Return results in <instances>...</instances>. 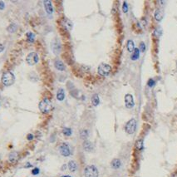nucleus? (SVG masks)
<instances>
[{
  "mask_svg": "<svg viewBox=\"0 0 177 177\" xmlns=\"http://www.w3.org/2000/svg\"><path fill=\"white\" fill-rule=\"evenodd\" d=\"M38 107H39V110L43 113H45V114L50 112L53 108L52 102L48 98H44L43 100H42L39 102Z\"/></svg>",
  "mask_w": 177,
  "mask_h": 177,
  "instance_id": "nucleus-1",
  "label": "nucleus"
},
{
  "mask_svg": "<svg viewBox=\"0 0 177 177\" xmlns=\"http://www.w3.org/2000/svg\"><path fill=\"white\" fill-rule=\"evenodd\" d=\"M14 81H15V77L12 73H11V71H7V73H3L2 77V82L4 86L9 87L14 83Z\"/></svg>",
  "mask_w": 177,
  "mask_h": 177,
  "instance_id": "nucleus-2",
  "label": "nucleus"
},
{
  "mask_svg": "<svg viewBox=\"0 0 177 177\" xmlns=\"http://www.w3.org/2000/svg\"><path fill=\"white\" fill-rule=\"evenodd\" d=\"M85 177H98V170L95 166H88L84 171Z\"/></svg>",
  "mask_w": 177,
  "mask_h": 177,
  "instance_id": "nucleus-3",
  "label": "nucleus"
},
{
  "mask_svg": "<svg viewBox=\"0 0 177 177\" xmlns=\"http://www.w3.org/2000/svg\"><path fill=\"white\" fill-rule=\"evenodd\" d=\"M112 71V67L109 64L107 63H102L98 67V73L102 76V77H107L109 74H110Z\"/></svg>",
  "mask_w": 177,
  "mask_h": 177,
  "instance_id": "nucleus-4",
  "label": "nucleus"
},
{
  "mask_svg": "<svg viewBox=\"0 0 177 177\" xmlns=\"http://www.w3.org/2000/svg\"><path fill=\"white\" fill-rule=\"evenodd\" d=\"M39 61V57L36 53H29L26 57V62L29 66H33L37 64Z\"/></svg>",
  "mask_w": 177,
  "mask_h": 177,
  "instance_id": "nucleus-5",
  "label": "nucleus"
},
{
  "mask_svg": "<svg viewBox=\"0 0 177 177\" xmlns=\"http://www.w3.org/2000/svg\"><path fill=\"white\" fill-rule=\"evenodd\" d=\"M136 121L135 119H130L125 126L126 132L128 134H133L136 132Z\"/></svg>",
  "mask_w": 177,
  "mask_h": 177,
  "instance_id": "nucleus-6",
  "label": "nucleus"
},
{
  "mask_svg": "<svg viewBox=\"0 0 177 177\" xmlns=\"http://www.w3.org/2000/svg\"><path fill=\"white\" fill-rule=\"evenodd\" d=\"M59 151H60V153L63 156H69L70 154H71V151H70V148H69V146L67 144V143H62V144L59 146Z\"/></svg>",
  "mask_w": 177,
  "mask_h": 177,
  "instance_id": "nucleus-7",
  "label": "nucleus"
},
{
  "mask_svg": "<svg viewBox=\"0 0 177 177\" xmlns=\"http://www.w3.org/2000/svg\"><path fill=\"white\" fill-rule=\"evenodd\" d=\"M51 48H52V51L53 52V53H55V54L60 53L61 49H62V46H61L60 42H59L57 39L53 41V43L51 44Z\"/></svg>",
  "mask_w": 177,
  "mask_h": 177,
  "instance_id": "nucleus-8",
  "label": "nucleus"
},
{
  "mask_svg": "<svg viewBox=\"0 0 177 177\" xmlns=\"http://www.w3.org/2000/svg\"><path fill=\"white\" fill-rule=\"evenodd\" d=\"M125 104H126V107L129 109L132 108L134 107L135 102H134V99H133L132 95L126 94L125 96Z\"/></svg>",
  "mask_w": 177,
  "mask_h": 177,
  "instance_id": "nucleus-9",
  "label": "nucleus"
},
{
  "mask_svg": "<svg viewBox=\"0 0 177 177\" xmlns=\"http://www.w3.org/2000/svg\"><path fill=\"white\" fill-rule=\"evenodd\" d=\"M43 4H44V8H45L46 12H47V14H52L53 12V4H52V1L47 0V1L43 2Z\"/></svg>",
  "mask_w": 177,
  "mask_h": 177,
  "instance_id": "nucleus-10",
  "label": "nucleus"
},
{
  "mask_svg": "<svg viewBox=\"0 0 177 177\" xmlns=\"http://www.w3.org/2000/svg\"><path fill=\"white\" fill-rule=\"evenodd\" d=\"M55 67L58 71H64L66 69V67L61 60H56L55 61Z\"/></svg>",
  "mask_w": 177,
  "mask_h": 177,
  "instance_id": "nucleus-11",
  "label": "nucleus"
},
{
  "mask_svg": "<svg viewBox=\"0 0 177 177\" xmlns=\"http://www.w3.org/2000/svg\"><path fill=\"white\" fill-rule=\"evenodd\" d=\"M83 148L84 150H85L86 151H91L92 149H93V146H92V143L88 141H84L83 143Z\"/></svg>",
  "mask_w": 177,
  "mask_h": 177,
  "instance_id": "nucleus-12",
  "label": "nucleus"
},
{
  "mask_svg": "<svg viewBox=\"0 0 177 177\" xmlns=\"http://www.w3.org/2000/svg\"><path fill=\"white\" fill-rule=\"evenodd\" d=\"M18 160V154L17 152H12L10 153L9 155V161L12 162V163H15Z\"/></svg>",
  "mask_w": 177,
  "mask_h": 177,
  "instance_id": "nucleus-13",
  "label": "nucleus"
},
{
  "mask_svg": "<svg viewBox=\"0 0 177 177\" xmlns=\"http://www.w3.org/2000/svg\"><path fill=\"white\" fill-rule=\"evenodd\" d=\"M68 168H69L70 171H71V172H75L76 171H77V163H76L74 161H69V163H68Z\"/></svg>",
  "mask_w": 177,
  "mask_h": 177,
  "instance_id": "nucleus-14",
  "label": "nucleus"
},
{
  "mask_svg": "<svg viewBox=\"0 0 177 177\" xmlns=\"http://www.w3.org/2000/svg\"><path fill=\"white\" fill-rule=\"evenodd\" d=\"M65 98V92L63 89H59L57 93V99L58 101H63Z\"/></svg>",
  "mask_w": 177,
  "mask_h": 177,
  "instance_id": "nucleus-15",
  "label": "nucleus"
},
{
  "mask_svg": "<svg viewBox=\"0 0 177 177\" xmlns=\"http://www.w3.org/2000/svg\"><path fill=\"white\" fill-rule=\"evenodd\" d=\"M126 48H127V50H128L129 53L134 52V50H135V44L133 43V41L129 40L127 42V44H126Z\"/></svg>",
  "mask_w": 177,
  "mask_h": 177,
  "instance_id": "nucleus-16",
  "label": "nucleus"
},
{
  "mask_svg": "<svg viewBox=\"0 0 177 177\" xmlns=\"http://www.w3.org/2000/svg\"><path fill=\"white\" fill-rule=\"evenodd\" d=\"M121 166V161L119 159H114L112 161V167L113 169H118Z\"/></svg>",
  "mask_w": 177,
  "mask_h": 177,
  "instance_id": "nucleus-17",
  "label": "nucleus"
},
{
  "mask_svg": "<svg viewBox=\"0 0 177 177\" xmlns=\"http://www.w3.org/2000/svg\"><path fill=\"white\" fill-rule=\"evenodd\" d=\"M62 25L64 26L67 29H68V30H70V29H71V28H73V23H71V22L69 20V19H65L63 20L62 22Z\"/></svg>",
  "mask_w": 177,
  "mask_h": 177,
  "instance_id": "nucleus-18",
  "label": "nucleus"
},
{
  "mask_svg": "<svg viewBox=\"0 0 177 177\" xmlns=\"http://www.w3.org/2000/svg\"><path fill=\"white\" fill-rule=\"evenodd\" d=\"M91 102H92V104H93V106H95V107L98 106L99 103H100V99H99L98 95L95 94L93 96H92V98H91Z\"/></svg>",
  "mask_w": 177,
  "mask_h": 177,
  "instance_id": "nucleus-19",
  "label": "nucleus"
},
{
  "mask_svg": "<svg viewBox=\"0 0 177 177\" xmlns=\"http://www.w3.org/2000/svg\"><path fill=\"white\" fill-rule=\"evenodd\" d=\"M139 56H140V50H139L138 48H135L134 53H132V59L133 61H136L139 58Z\"/></svg>",
  "mask_w": 177,
  "mask_h": 177,
  "instance_id": "nucleus-20",
  "label": "nucleus"
},
{
  "mask_svg": "<svg viewBox=\"0 0 177 177\" xmlns=\"http://www.w3.org/2000/svg\"><path fill=\"white\" fill-rule=\"evenodd\" d=\"M162 14H161V12L160 11V10H156L155 12V18L156 19V21H161L162 19Z\"/></svg>",
  "mask_w": 177,
  "mask_h": 177,
  "instance_id": "nucleus-21",
  "label": "nucleus"
},
{
  "mask_svg": "<svg viewBox=\"0 0 177 177\" xmlns=\"http://www.w3.org/2000/svg\"><path fill=\"white\" fill-rule=\"evenodd\" d=\"M7 30L9 32H11V33H12V32H14L16 30H17V26L15 24H14V23H12V24H10L9 26L8 27V28H7Z\"/></svg>",
  "mask_w": 177,
  "mask_h": 177,
  "instance_id": "nucleus-22",
  "label": "nucleus"
},
{
  "mask_svg": "<svg viewBox=\"0 0 177 177\" xmlns=\"http://www.w3.org/2000/svg\"><path fill=\"white\" fill-rule=\"evenodd\" d=\"M27 37H28V42H30V43H32V42H34V38H35V36L33 34L32 32H28L27 33Z\"/></svg>",
  "mask_w": 177,
  "mask_h": 177,
  "instance_id": "nucleus-23",
  "label": "nucleus"
},
{
  "mask_svg": "<svg viewBox=\"0 0 177 177\" xmlns=\"http://www.w3.org/2000/svg\"><path fill=\"white\" fill-rule=\"evenodd\" d=\"M136 149L139 150H142L143 148V141L142 140H138L136 143Z\"/></svg>",
  "mask_w": 177,
  "mask_h": 177,
  "instance_id": "nucleus-24",
  "label": "nucleus"
},
{
  "mask_svg": "<svg viewBox=\"0 0 177 177\" xmlns=\"http://www.w3.org/2000/svg\"><path fill=\"white\" fill-rule=\"evenodd\" d=\"M62 133L65 135L66 136H70L71 135V130L70 128H67L65 127L64 129L62 130Z\"/></svg>",
  "mask_w": 177,
  "mask_h": 177,
  "instance_id": "nucleus-25",
  "label": "nucleus"
},
{
  "mask_svg": "<svg viewBox=\"0 0 177 177\" xmlns=\"http://www.w3.org/2000/svg\"><path fill=\"white\" fill-rule=\"evenodd\" d=\"M80 135H81V137L82 139H86L88 136V132H87V130H82V132H81Z\"/></svg>",
  "mask_w": 177,
  "mask_h": 177,
  "instance_id": "nucleus-26",
  "label": "nucleus"
},
{
  "mask_svg": "<svg viewBox=\"0 0 177 177\" xmlns=\"http://www.w3.org/2000/svg\"><path fill=\"white\" fill-rule=\"evenodd\" d=\"M122 10H123L124 12H127V11H128V6H127V3H126V2H124L123 3V6H122Z\"/></svg>",
  "mask_w": 177,
  "mask_h": 177,
  "instance_id": "nucleus-27",
  "label": "nucleus"
},
{
  "mask_svg": "<svg viewBox=\"0 0 177 177\" xmlns=\"http://www.w3.org/2000/svg\"><path fill=\"white\" fill-rule=\"evenodd\" d=\"M32 175H38L39 174V169L38 168H34L32 171Z\"/></svg>",
  "mask_w": 177,
  "mask_h": 177,
  "instance_id": "nucleus-28",
  "label": "nucleus"
},
{
  "mask_svg": "<svg viewBox=\"0 0 177 177\" xmlns=\"http://www.w3.org/2000/svg\"><path fill=\"white\" fill-rule=\"evenodd\" d=\"M155 85V81L153 79H150L149 82H148V86L149 87H153Z\"/></svg>",
  "mask_w": 177,
  "mask_h": 177,
  "instance_id": "nucleus-29",
  "label": "nucleus"
},
{
  "mask_svg": "<svg viewBox=\"0 0 177 177\" xmlns=\"http://www.w3.org/2000/svg\"><path fill=\"white\" fill-rule=\"evenodd\" d=\"M140 46H141V47H140L141 51V52H144L145 50H146V44H145L144 43H141Z\"/></svg>",
  "mask_w": 177,
  "mask_h": 177,
  "instance_id": "nucleus-30",
  "label": "nucleus"
},
{
  "mask_svg": "<svg viewBox=\"0 0 177 177\" xmlns=\"http://www.w3.org/2000/svg\"><path fill=\"white\" fill-rule=\"evenodd\" d=\"M5 8V4L3 1H0V10H3Z\"/></svg>",
  "mask_w": 177,
  "mask_h": 177,
  "instance_id": "nucleus-31",
  "label": "nucleus"
},
{
  "mask_svg": "<svg viewBox=\"0 0 177 177\" xmlns=\"http://www.w3.org/2000/svg\"><path fill=\"white\" fill-rule=\"evenodd\" d=\"M27 138H28V140H29V141H31V140H32V138H33V136L32 134H28V136H27Z\"/></svg>",
  "mask_w": 177,
  "mask_h": 177,
  "instance_id": "nucleus-32",
  "label": "nucleus"
},
{
  "mask_svg": "<svg viewBox=\"0 0 177 177\" xmlns=\"http://www.w3.org/2000/svg\"><path fill=\"white\" fill-rule=\"evenodd\" d=\"M3 50H4V46L0 43V53H2Z\"/></svg>",
  "mask_w": 177,
  "mask_h": 177,
  "instance_id": "nucleus-33",
  "label": "nucleus"
},
{
  "mask_svg": "<svg viewBox=\"0 0 177 177\" xmlns=\"http://www.w3.org/2000/svg\"><path fill=\"white\" fill-rule=\"evenodd\" d=\"M61 177H71L70 175H63V176H61Z\"/></svg>",
  "mask_w": 177,
  "mask_h": 177,
  "instance_id": "nucleus-34",
  "label": "nucleus"
},
{
  "mask_svg": "<svg viewBox=\"0 0 177 177\" xmlns=\"http://www.w3.org/2000/svg\"><path fill=\"white\" fill-rule=\"evenodd\" d=\"M172 177H177V174L174 175H173V176H172Z\"/></svg>",
  "mask_w": 177,
  "mask_h": 177,
  "instance_id": "nucleus-35",
  "label": "nucleus"
}]
</instances>
